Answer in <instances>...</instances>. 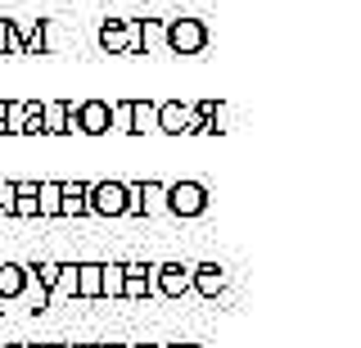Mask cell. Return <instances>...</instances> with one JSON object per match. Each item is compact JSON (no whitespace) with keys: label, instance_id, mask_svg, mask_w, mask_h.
I'll use <instances>...</instances> for the list:
<instances>
[{"label":"cell","instance_id":"cell-1","mask_svg":"<svg viewBox=\"0 0 361 348\" xmlns=\"http://www.w3.org/2000/svg\"><path fill=\"white\" fill-rule=\"evenodd\" d=\"M167 212H172V217H203V212H208V186L172 181L167 186Z\"/></svg>","mask_w":361,"mask_h":348},{"label":"cell","instance_id":"cell-2","mask_svg":"<svg viewBox=\"0 0 361 348\" xmlns=\"http://www.w3.org/2000/svg\"><path fill=\"white\" fill-rule=\"evenodd\" d=\"M163 41L172 54H199L208 46V28L199 23V18H172V23L163 28Z\"/></svg>","mask_w":361,"mask_h":348},{"label":"cell","instance_id":"cell-3","mask_svg":"<svg viewBox=\"0 0 361 348\" xmlns=\"http://www.w3.org/2000/svg\"><path fill=\"white\" fill-rule=\"evenodd\" d=\"M149 294H167V299H180L190 294V267L180 263H149Z\"/></svg>","mask_w":361,"mask_h":348},{"label":"cell","instance_id":"cell-4","mask_svg":"<svg viewBox=\"0 0 361 348\" xmlns=\"http://www.w3.org/2000/svg\"><path fill=\"white\" fill-rule=\"evenodd\" d=\"M99 46L109 54H135L140 50V23H135V18H109V23L99 28Z\"/></svg>","mask_w":361,"mask_h":348},{"label":"cell","instance_id":"cell-5","mask_svg":"<svg viewBox=\"0 0 361 348\" xmlns=\"http://www.w3.org/2000/svg\"><path fill=\"white\" fill-rule=\"evenodd\" d=\"M90 212L122 217L127 212V181H90Z\"/></svg>","mask_w":361,"mask_h":348},{"label":"cell","instance_id":"cell-6","mask_svg":"<svg viewBox=\"0 0 361 348\" xmlns=\"http://www.w3.org/2000/svg\"><path fill=\"white\" fill-rule=\"evenodd\" d=\"M73 122L82 136H109V104L104 100H82V104H73Z\"/></svg>","mask_w":361,"mask_h":348},{"label":"cell","instance_id":"cell-7","mask_svg":"<svg viewBox=\"0 0 361 348\" xmlns=\"http://www.w3.org/2000/svg\"><path fill=\"white\" fill-rule=\"evenodd\" d=\"M226 285H231V272H226V267H217V263L190 267V289H195V294H203V299H217Z\"/></svg>","mask_w":361,"mask_h":348},{"label":"cell","instance_id":"cell-8","mask_svg":"<svg viewBox=\"0 0 361 348\" xmlns=\"http://www.w3.org/2000/svg\"><path fill=\"white\" fill-rule=\"evenodd\" d=\"M77 122H73V104H63V100H50V104H41V136H73Z\"/></svg>","mask_w":361,"mask_h":348},{"label":"cell","instance_id":"cell-9","mask_svg":"<svg viewBox=\"0 0 361 348\" xmlns=\"http://www.w3.org/2000/svg\"><path fill=\"white\" fill-rule=\"evenodd\" d=\"M90 212V181H59V217H86Z\"/></svg>","mask_w":361,"mask_h":348},{"label":"cell","instance_id":"cell-10","mask_svg":"<svg viewBox=\"0 0 361 348\" xmlns=\"http://www.w3.org/2000/svg\"><path fill=\"white\" fill-rule=\"evenodd\" d=\"M158 131H163V136H185L190 131V104H180V100L158 104Z\"/></svg>","mask_w":361,"mask_h":348},{"label":"cell","instance_id":"cell-11","mask_svg":"<svg viewBox=\"0 0 361 348\" xmlns=\"http://www.w3.org/2000/svg\"><path fill=\"white\" fill-rule=\"evenodd\" d=\"M158 131V104L154 100H131V136H154Z\"/></svg>","mask_w":361,"mask_h":348},{"label":"cell","instance_id":"cell-12","mask_svg":"<svg viewBox=\"0 0 361 348\" xmlns=\"http://www.w3.org/2000/svg\"><path fill=\"white\" fill-rule=\"evenodd\" d=\"M77 299V263H59V276L50 285V303H68Z\"/></svg>","mask_w":361,"mask_h":348},{"label":"cell","instance_id":"cell-13","mask_svg":"<svg viewBox=\"0 0 361 348\" xmlns=\"http://www.w3.org/2000/svg\"><path fill=\"white\" fill-rule=\"evenodd\" d=\"M23 276H27V267L0 263V303H5V299H23Z\"/></svg>","mask_w":361,"mask_h":348},{"label":"cell","instance_id":"cell-14","mask_svg":"<svg viewBox=\"0 0 361 348\" xmlns=\"http://www.w3.org/2000/svg\"><path fill=\"white\" fill-rule=\"evenodd\" d=\"M122 263H99V299H122Z\"/></svg>","mask_w":361,"mask_h":348},{"label":"cell","instance_id":"cell-15","mask_svg":"<svg viewBox=\"0 0 361 348\" xmlns=\"http://www.w3.org/2000/svg\"><path fill=\"white\" fill-rule=\"evenodd\" d=\"M37 217H59V181H37Z\"/></svg>","mask_w":361,"mask_h":348},{"label":"cell","instance_id":"cell-16","mask_svg":"<svg viewBox=\"0 0 361 348\" xmlns=\"http://www.w3.org/2000/svg\"><path fill=\"white\" fill-rule=\"evenodd\" d=\"M77 299H99V263H77Z\"/></svg>","mask_w":361,"mask_h":348},{"label":"cell","instance_id":"cell-17","mask_svg":"<svg viewBox=\"0 0 361 348\" xmlns=\"http://www.w3.org/2000/svg\"><path fill=\"white\" fill-rule=\"evenodd\" d=\"M140 208L145 212H167V186L163 181H140Z\"/></svg>","mask_w":361,"mask_h":348},{"label":"cell","instance_id":"cell-18","mask_svg":"<svg viewBox=\"0 0 361 348\" xmlns=\"http://www.w3.org/2000/svg\"><path fill=\"white\" fill-rule=\"evenodd\" d=\"M18 37H23V54H45V23H23Z\"/></svg>","mask_w":361,"mask_h":348},{"label":"cell","instance_id":"cell-19","mask_svg":"<svg viewBox=\"0 0 361 348\" xmlns=\"http://www.w3.org/2000/svg\"><path fill=\"white\" fill-rule=\"evenodd\" d=\"M109 131H118V136H131V100H118V104H109Z\"/></svg>","mask_w":361,"mask_h":348},{"label":"cell","instance_id":"cell-20","mask_svg":"<svg viewBox=\"0 0 361 348\" xmlns=\"http://www.w3.org/2000/svg\"><path fill=\"white\" fill-rule=\"evenodd\" d=\"M122 299H149V276H127L122 280Z\"/></svg>","mask_w":361,"mask_h":348},{"label":"cell","instance_id":"cell-21","mask_svg":"<svg viewBox=\"0 0 361 348\" xmlns=\"http://www.w3.org/2000/svg\"><path fill=\"white\" fill-rule=\"evenodd\" d=\"M9 217H37V195H14V204H9Z\"/></svg>","mask_w":361,"mask_h":348},{"label":"cell","instance_id":"cell-22","mask_svg":"<svg viewBox=\"0 0 361 348\" xmlns=\"http://www.w3.org/2000/svg\"><path fill=\"white\" fill-rule=\"evenodd\" d=\"M32 272H37V280H41V285H45V294H50L54 276H59V263H37V267H32Z\"/></svg>","mask_w":361,"mask_h":348},{"label":"cell","instance_id":"cell-23","mask_svg":"<svg viewBox=\"0 0 361 348\" xmlns=\"http://www.w3.org/2000/svg\"><path fill=\"white\" fill-rule=\"evenodd\" d=\"M122 217H145V208H140V181L127 186V212Z\"/></svg>","mask_w":361,"mask_h":348},{"label":"cell","instance_id":"cell-24","mask_svg":"<svg viewBox=\"0 0 361 348\" xmlns=\"http://www.w3.org/2000/svg\"><path fill=\"white\" fill-rule=\"evenodd\" d=\"M127 348H163V344H127Z\"/></svg>","mask_w":361,"mask_h":348},{"label":"cell","instance_id":"cell-25","mask_svg":"<svg viewBox=\"0 0 361 348\" xmlns=\"http://www.w3.org/2000/svg\"><path fill=\"white\" fill-rule=\"evenodd\" d=\"M5 109H9V100H0V122H5Z\"/></svg>","mask_w":361,"mask_h":348},{"label":"cell","instance_id":"cell-26","mask_svg":"<svg viewBox=\"0 0 361 348\" xmlns=\"http://www.w3.org/2000/svg\"><path fill=\"white\" fill-rule=\"evenodd\" d=\"M0 50H5V23H0Z\"/></svg>","mask_w":361,"mask_h":348},{"label":"cell","instance_id":"cell-27","mask_svg":"<svg viewBox=\"0 0 361 348\" xmlns=\"http://www.w3.org/2000/svg\"><path fill=\"white\" fill-rule=\"evenodd\" d=\"M104 348H127V344H104Z\"/></svg>","mask_w":361,"mask_h":348},{"label":"cell","instance_id":"cell-28","mask_svg":"<svg viewBox=\"0 0 361 348\" xmlns=\"http://www.w3.org/2000/svg\"><path fill=\"white\" fill-rule=\"evenodd\" d=\"M59 348H82V344H59Z\"/></svg>","mask_w":361,"mask_h":348},{"label":"cell","instance_id":"cell-29","mask_svg":"<svg viewBox=\"0 0 361 348\" xmlns=\"http://www.w3.org/2000/svg\"><path fill=\"white\" fill-rule=\"evenodd\" d=\"M82 348H104V344H82Z\"/></svg>","mask_w":361,"mask_h":348},{"label":"cell","instance_id":"cell-30","mask_svg":"<svg viewBox=\"0 0 361 348\" xmlns=\"http://www.w3.org/2000/svg\"><path fill=\"white\" fill-rule=\"evenodd\" d=\"M37 348H59V344H37Z\"/></svg>","mask_w":361,"mask_h":348},{"label":"cell","instance_id":"cell-31","mask_svg":"<svg viewBox=\"0 0 361 348\" xmlns=\"http://www.w3.org/2000/svg\"><path fill=\"white\" fill-rule=\"evenodd\" d=\"M14 348H37V344H14Z\"/></svg>","mask_w":361,"mask_h":348},{"label":"cell","instance_id":"cell-32","mask_svg":"<svg viewBox=\"0 0 361 348\" xmlns=\"http://www.w3.org/2000/svg\"><path fill=\"white\" fill-rule=\"evenodd\" d=\"M176 348H199V344H176Z\"/></svg>","mask_w":361,"mask_h":348},{"label":"cell","instance_id":"cell-33","mask_svg":"<svg viewBox=\"0 0 361 348\" xmlns=\"http://www.w3.org/2000/svg\"><path fill=\"white\" fill-rule=\"evenodd\" d=\"M0 217H5V199H0Z\"/></svg>","mask_w":361,"mask_h":348}]
</instances>
